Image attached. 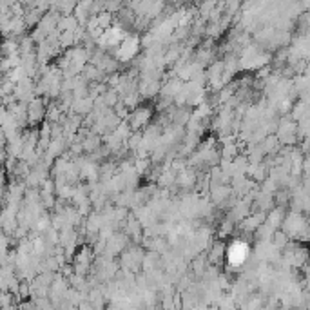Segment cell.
I'll list each match as a JSON object with an SVG mask.
<instances>
[{"label": "cell", "mask_w": 310, "mask_h": 310, "mask_svg": "<svg viewBox=\"0 0 310 310\" xmlns=\"http://www.w3.org/2000/svg\"><path fill=\"white\" fill-rule=\"evenodd\" d=\"M125 247H127V238L124 234H113L107 240V252H109V256L125 252Z\"/></svg>", "instance_id": "6"}, {"label": "cell", "mask_w": 310, "mask_h": 310, "mask_svg": "<svg viewBox=\"0 0 310 310\" xmlns=\"http://www.w3.org/2000/svg\"><path fill=\"white\" fill-rule=\"evenodd\" d=\"M46 114H48V109H46V102H44V100L34 98V100L29 102V105H28V124L29 125L44 124V122H46Z\"/></svg>", "instance_id": "4"}, {"label": "cell", "mask_w": 310, "mask_h": 310, "mask_svg": "<svg viewBox=\"0 0 310 310\" xmlns=\"http://www.w3.org/2000/svg\"><path fill=\"white\" fill-rule=\"evenodd\" d=\"M176 181H178L181 187H193L194 183H196V174H194V171H181L178 172V178H176Z\"/></svg>", "instance_id": "7"}, {"label": "cell", "mask_w": 310, "mask_h": 310, "mask_svg": "<svg viewBox=\"0 0 310 310\" xmlns=\"http://www.w3.org/2000/svg\"><path fill=\"white\" fill-rule=\"evenodd\" d=\"M248 247H250V245H248L247 240H243V238H238V240H234L228 245L227 247L228 269H238V267H241L243 263L247 261Z\"/></svg>", "instance_id": "1"}, {"label": "cell", "mask_w": 310, "mask_h": 310, "mask_svg": "<svg viewBox=\"0 0 310 310\" xmlns=\"http://www.w3.org/2000/svg\"><path fill=\"white\" fill-rule=\"evenodd\" d=\"M207 261L211 267H218L223 261H227V247L223 241L212 243V247L209 248V254H207Z\"/></svg>", "instance_id": "5"}, {"label": "cell", "mask_w": 310, "mask_h": 310, "mask_svg": "<svg viewBox=\"0 0 310 310\" xmlns=\"http://www.w3.org/2000/svg\"><path fill=\"white\" fill-rule=\"evenodd\" d=\"M138 49H140V38L136 34H129L116 49H114V55H116L118 62H129L134 56L138 55Z\"/></svg>", "instance_id": "2"}, {"label": "cell", "mask_w": 310, "mask_h": 310, "mask_svg": "<svg viewBox=\"0 0 310 310\" xmlns=\"http://www.w3.org/2000/svg\"><path fill=\"white\" fill-rule=\"evenodd\" d=\"M151 118H152L151 107L138 105L136 109H132V113L129 114V118H127V122L131 125L132 132H140V129H144L145 125L151 122Z\"/></svg>", "instance_id": "3"}]
</instances>
